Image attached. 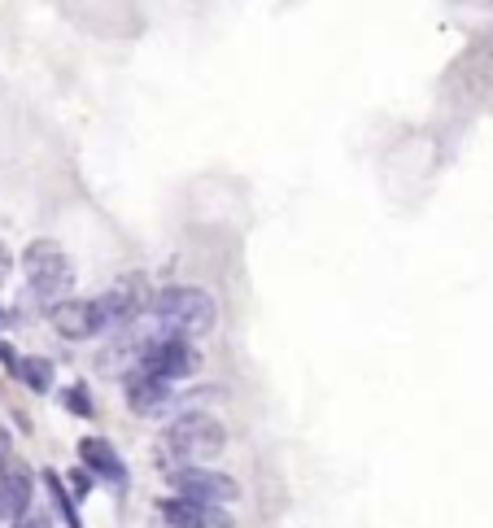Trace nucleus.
<instances>
[{"label":"nucleus","instance_id":"9","mask_svg":"<svg viewBox=\"0 0 493 528\" xmlns=\"http://www.w3.org/2000/svg\"><path fill=\"white\" fill-rule=\"evenodd\" d=\"M105 310V323H127V319H136L140 310H144V280L140 275H123L110 293H101L96 297Z\"/></svg>","mask_w":493,"mask_h":528},{"label":"nucleus","instance_id":"3","mask_svg":"<svg viewBox=\"0 0 493 528\" xmlns=\"http://www.w3.org/2000/svg\"><path fill=\"white\" fill-rule=\"evenodd\" d=\"M22 271H27L31 293L48 306L62 302V297L70 293V284H75V267H70L62 245H53V240H31L27 254H22Z\"/></svg>","mask_w":493,"mask_h":528},{"label":"nucleus","instance_id":"7","mask_svg":"<svg viewBox=\"0 0 493 528\" xmlns=\"http://www.w3.org/2000/svg\"><path fill=\"white\" fill-rule=\"evenodd\" d=\"M162 520L175 528H236V520L227 515L219 502H197V498H171L162 502Z\"/></svg>","mask_w":493,"mask_h":528},{"label":"nucleus","instance_id":"15","mask_svg":"<svg viewBox=\"0 0 493 528\" xmlns=\"http://www.w3.org/2000/svg\"><path fill=\"white\" fill-rule=\"evenodd\" d=\"M9 271H14V258H9V249H5V245H0V284H5V280H9Z\"/></svg>","mask_w":493,"mask_h":528},{"label":"nucleus","instance_id":"6","mask_svg":"<svg viewBox=\"0 0 493 528\" xmlns=\"http://www.w3.org/2000/svg\"><path fill=\"white\" fill-rule=\"evenodd\" d=\"M175 489L184 498H197V502H219V507H227V502H236V480L223 476V472H210V467L192 463V467H179L175 476Z\"/></svg>","mask_w":493,"mask_h":528},{"label":"nucleus","instance_id":"8","mask_svg":"<svg viewBox=\"0 0 493 528\" xmlns=\"http://www.w3.org/2000/svg\"><path fill=\"white\" fill-rule=\"evenodd\" d=\"M79 459H83V467H88L96 480H105V485H127L123 454H118L105 437H83L79 441Z\"/></svg>","mask_w":493,"mask_h":528},{"label":"nucleus","instance_id":"12","mask_svg":"<svg viewBox=\"0 0 493 528\" xmlns=\"http://www.w3.org/2000/svg\"><path fill=\"white\" fill-rule=\"evenodd\" d=\"M0 511H5L9 520H18L22 511H31V476L27 472L0 476Z\"/></svg>","mask_w":493,"mask_h":528},{"label":"nucleus","instance_id":"13","mask_svg":"<svg viewBox=\"0 0 493 528\" xmlns=\"http://www.w3.org/2000/svg\"><path fill=\"white\" fill-rule=\"evenodd\" d=\"M14 528H53V520H48L44 511H22L14 520Z\"/></svg>","mask_w":493,"mask_h":528},{"label":"nucleus","instance_id":"4","mask_svg":"<svg viewBox=\"0 0 493 528\" xmlns=\"http://www.w3.org/2000/svg\"><path fill=\"white\" fill-rule=\"evenodd\" d=\"M192 336H179V332H166V336H153L144 341V354H140V367L158 371L166 380H184L197 371V350H192Z\"/></svg>","mask_w":493,"mask_h":528},{"label":"nucleus","instance_id":"11","mask_svg":"<svg viewBox=\"0 0 493 528\" xmlns=\"http://www.w3.org/2000/svg\"><path fill=\"white\" fill-rule=\"evenodd\" d=\"M9 371H14V376L27 384L31 393H48L53 389V380H57V371H53V363H48V358H40V354H14V363H9Z\"/></svg>","mask_w":493,"mask_h":528},{"label":"nucleus","instance_id":"14","mask_svg":"<svg viewBox=\"0 0 493 528\" xmlns=\"http://www.w3.org/2000/svg\"><path fill=\"white\" fill-rule=\"evenodd\" d=\"M66 406H75L79 415H92V406H88V393H83V389H70V393H66Z\"/></svg>","mask_w":493,"mask_h":528},{"label":"nucleus","instance_id":"2","mask_svg":"<svg viewBox=\"0 0 493 528\" xmlns=\"http://www.w3.org/2000/svg\"><path fill=\"white\" fill-rule=\"evenodd\" d=\"M223 446H227V428L214 415H179L162 437L166 459H175L179 467L210 463L214 454H223Z\"/></svg>","mask_w":493,"mask_h":528},{"label":"nucleus","instance_id":"10","mask_svg":"<svg viewBox=\"0 0 493 528\" xmlns=\"http://www.w3.org/2000/svg\"><path fill=\"white\" fill-rule=\"evenodd\" d=\"M166 376H158V371H149V367H140L136 376H127V402H131V411H140V415H149V411H158V406L166 402Z\"/></svg>","mask_w":493,"mask_h":528},{"label":"nucleus","instance_id":"16","mask_svg":"<svg viewBox=\"0 0 493 528\" xmlns=\"http://www.w3.org/2000/svg\"><path fill=\"white\" fill-rule=\"evenodd\" d=\"M166 528H175V524H166Z\"/></svg>","mask_w":493,"mask_h":528},{"label":"nucleus","instance_id":"5","mask_svg":"<svg viewBox=\"0 0 493 528\" xmlns=\"http://www.w3.org/2000/svg\"><path fill=\"white\" fill-rule=\"evenodd\" d=\"M48 319H53V328L62 332L66 341H92L96 332L110 328L101 302H79V297H70V302H66V297H62V302H53Z\"/></svg>","mask_w":493,"mask_h":528},{"label":"nucleus","instance_id":"1","mask_svg":"<svg viewBox=\"0 0 493 528\" xmlns=\"http://www.w3.org/2000/svg\"><path fill=\"white\" fill-rule=\"evenodd\" d=\"M149 310L158 315L166 332H179V336H206L219 323V302H214L206 288H192V284L162 288L149 302Z\"/></svg>","mask_w":493,"mask_h":528}]
</instances>
